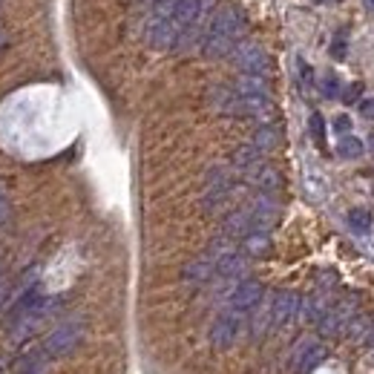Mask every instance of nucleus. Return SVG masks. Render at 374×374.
<instances>
[{"mask_svg": "<svg viewBox=\"0 0 374 374\" xmlns=\"http://www.w3.org/2000/svg\"><path fill=\"white\" fill-rule=\"evenodd\" d=\"M81 340H84V320H66L46 334L40 352L46 357H66Z\"/></svg>", "mask_w": 374, "mask_h": 374, "instance_id": "nucleus-1", "label": "nucleus"}, {"mask_svg": "<svg viewBox=\"0 0 374 374\" xmlns=\"http://www.w3.org/2000/svg\"><path fill=\"white\" fill-rule=\"evenodd\" d=\"M242 337V314L239 311H222L214 325H210V345L216 352H227V348L237 345V340Z\"/></svg>", "mask_w": 374, "mask_h": 374, "instance_id": "nucleus-2", "label": "nucleus"}, {"mask_svg": "<svg viewBox=\"0 0 374 374\" xmlns=\"http://www.w3.org/2000/svg\"><path fill=\"white\" fill-rule=\"evenodd\" d=\"M233 61H237L239 66V73L242 75H268V66H271V58L268 52L262 50L260 43H253V40H242L233 46Z\"/></svg>", "mask_w": 374, "mask_h": 374, "instance_id": "nucleus-3", "label": "nucleus"}, {"mask_svg": "<svg viewBox=\"0 0 374 374\" xmlns=\"http://www.w3.org/2000/svg\"><path fill=\"white\" fill-rule=\"evenodd\" d=\"M262 297H265V285L260 279H239V285L230 291V311H239L248 314L256 306H262Z\"/></svg>", "mask_w": 374, "mask_h": 374, "instance_id": "nucleus-4", "label": "nucleus"}, {"mask_svg": "<svg viewBox=\"0 0 374 374\" xmlns=\"http://www.w3.org/2000/svg\"><path fill=\"white\" fill-rule=\"evenodd\" d=\"M299 294H294V291H276L274 294V299H271V331H276V329H285L288 322H294L297 320V314H299Z\"/></svg>", "mask_w": 374, "mask_h": 374, "instance_id": "nucleus-5", "label": "nucleus"}, {"mask_svg": "<svg viewBox=\"0 0 374 374\" xmlns=\"http://www.w3.org/2000/svg\"><path fill=\"white\" fill-rule=\"evenodd\" d=\"M354 314H357V311H354V299L337 302V306H329V311H325L322 320L317 322V329H320V334H325V337H337V334H343V331L348 329V322H352Z\"/></svg>", "mask_w": 374, "mask_h": 374, "instance_id": "nucleus-6", "label": "nucleus"}, {"mask_svg": "<svg viewBox=\"0 0 374 374\" xmlns=\"http://www.w3.org/2000/svg\"><path fill=\"white\" fill-rule=\"evenodd\" d=\"M245 29V20L239 15L237 6H222L216 15H214V23H210V32L207 35H222V38H230L237 40Z\"/></svg>", "mask_w": 374, "mask_h": 374, "instance_id": "nucleus-7", "label": "nucleus"}, {"mask_svg": "<svg viewBox=\"0 0 374 374\" xmlns=\"http://www.w3.org/2000/svg\"><path fill=\"white\" fill-rule=\"evenodd\" d=\"M179 40V29L173 27L170 17H153L147 23V43L153 50H173Z\"/></svg>", "mask_w": 374, "mask_h": 374, "instance_id": "nucleus-8", "label": "nucleus"}, {"mask_svg": "<svg viewBox=\"0 0 374 374\" xmlns=\"http://www.w3.org/2000/svg\"><path fill=\"white\" fill-rule=\"evenodd\" d=\"M325 345L322 343H314V340H308V343H302L299 348H297V354H294V371L297 374H311L322 360H325Z\"/></svg>", "mask_w": 374, "mask_h": 374, "instance_id": "nucleus-9", "label": "nucleus"}, {"mask_svg": "<svg viewBox=\"0 0 374 374\" xmlns=\"http://www.w3.org/2000/svg\"><path fill=\"white\" fill-rule=\"evenodd\" d=\"M248 176V181L256 187V190H260V193H279V190H283V173H279L276 167H271V165H265V161H262V165H256L250 173H245Z\"/></svg>", "mask_w": 374, "mask_h": 374, "instance_id": "nucleus-10", "label": "nucleus"}, {"mask_svg": "<svg viewBox=\"0 0 374 374\" xmlns=\"http://www.w3.org/2000/svg\"><path fill=\"white\" fill-rule=\"evenodd\" d=\"M214 276H216V262H214L210 253L199 256V260H193V262H187L184 271H181V279L187 285H204L207 279H214Z\"/></svg>", "mask_w": 374, "mask_h": 374, "instance_id": "nucleus-11", "label": "nucleus"}, {"mask_svg": "<svg viewBox=\"0 0 374 374\" xmlns=\"http://www.w3.org/2000/svg\"><path fill=\"white\" fill-rule=\"evenodd\" d=\"M250 230H253V225H250V210L248 207L233 210V214H227V219L222 222V237L230 239V242L245 239Z\"/></svg>", "mask_w": 374, "mask_h": 374, "instance_id": "nucleus-12", "label": "nucleus"}, {"mask_svg": "<svg viewBox=\"0 0 374 374\" xmlns=\"http://www.w3.org/2000/svg\"><path fill=\"white\" fill-rule=\"evenodd\" d=\"M248 268V256L242 250H225L222 256H216V276L222 279H239Z\"/></svg>", "mask_w": 374, "mask_h": 374, "instance_id": "nucleus-13", "label": "nucleus"}, {"mask_svg": "<svg viewBox=\"0 0 374 374\" xmlns=\"http://www.w3.org/2000/svg\"><path fill=\"white\" fill-rule=\"evenodd\" d=\"M199 12H202V0H176V6H173V27L181 32L187 27H193V23L199 20Z\"/></svg>", "mask_w": 374, "mask_h": 374, "instance_id": "nucleus-14", "label": "nucleus"}, {"mask_svg": "<svg viewBox=\"0 0 374 374\" xmlns=\"http://www.w3.org/2000/svg\"><path fill=\"white\" fill-rule=\"evenodd\" d=\"M325 311H329V299H325L322 294H311L306 299H299V314L297 317H302V322H308V325H317Z\"/></svg>", "mask_w": 374, "mask_h": 374, "instance_id": "nucleus-15", "label": "nucleus"}, {"mask_svg": "<svg viewBox=\"0 0 374 374\" xmlns=\"http://www.w3.org/2000/svg\"><path fill=\"white\" fill-rule=\"evenodd\" d=\"M242 253L248 256V260H262V256L271 253V237L265 230H250L242 239Z\"/></svg>", "mask_w": 374, "mask_h": 374, "instance_id": "nucleus-16", "label": "nucleus"}, {"mask_svg": "<svg viewBox=\"0 0 374 374\" xmlns=\"http://www.w3.org/2000/svg\"><path fill=\"white\" fill-rule=\"evenodd\" d=\"M230 165L237 167L239 173H250L256 165H262V153L256 150L253 144H242V147L233 150V156H230Z\"/></svg>", "mask_w": 374, "mask_h": 374, "instance_id": "nucleus-17", "label": "nucleus"}, {"mask_svg": "<svg viewBox=\"0 0 374 374\" xmlns=\"http://www.w3.org/2000/svg\"><path fill=\"white\" fill-rule=\"evenodd\" d=\"M279 142H283V133H279V127L276 124H262L260 130L253 133V147L260 150V153H271V150H276L279 147Z\"/></svg>", "mask_w": 374, "mask_h": 374, "instance_id": "nucleus-18", "label": "nucleus"}, {"mask_svg": "<svg viewBox=\"0 0 374 374\" xmlns=\"http://www.w3.org/2000/svg\"><path fill=\"white\" fill-rule=\"evenodd\" d=\"M233 46H237V40H230V38H222V35H204L202 52H204V58H225V55L233 52Z\"/></svg>", "mask_w": 374, "mask_h": 374, "instance_id": "nucleus-19", "label": "nucleus"}, {"mask_svg": "<svg viewBox=\"0 0 374 374\" xmlns=\"http://www.w3.org/2000/svg\"><path fill=\"white\" fill-rule=\"evenodd\" d=\"M233 89H237V96H268V81L265 75H242L233 84Z\"/></svg>", "mask_w": 374, "mask_h": 374, "instance_id": "nucleus-20", "label": "nucleus"}, {"mask_svg": "<svg viewBox=\"0 0 374 374\" xmlns=\"http://www.w3.org/2000/svg\"><path fill=\"white\" fill-rule=\"evenodd\" d=\"M253 311H256V314L250 317V337L260 340L262 334L271 331V306H268V308H260V306H256Z\"/></svg>", "mask_w": 374, "mask_h": 374, "instance_id": "nucleus-21", "label": "nucleus"}, {"mask_svg": "<svg viewBox=\"0 0 374 374\" xmlns=\"http://www.w3.org/2000/svg\"><path fill=\"white\" fill-rule=\"evenodd\" d=\"M363 150H366L363 142H360V138H354V135H343L337 142V156L340 158H360Z\"/></svg>", "mask_w": 374, "mask_h": 374, "instance_id": "nucleus-22", "label": "nucleus"}, {"mask_svg": "<svg viewBox=\"0 0 374 374\" xmlns=\"http://www.w3.org/2000/svg\"><path fill=\"white\" fill-rule=\"evenodd\" d=\"M348 225H352L354 233H368L371 230V214L366 207H352L348 210Z\"/></svg>", "mask_w": 374, "mask_h": 374, "instance_id": "nucleus-23", "label": "nucleus"}, {"mask_svg": "<svg viewBox=\"0 0 374 374\" xmlns=\"http://www.w3.org/2000/svg\"><path fill=\"white\" fill-rule=\"evenodd\" d=\"M348 334H352L354 340H366V334L371 331V320L366 317V314H354L352 317V322H348V329H345Z\"/></svg>", "mask_w": 374, "mask_h": 374, "instance_id": "nucleus-24", "label": "nucleus"}, {"mask_svg": "<svg viewBox=\"0 0 374 374\" xmlns=\"http://www.w3.org/2000/svg\"><path fill=\"white\" fill-rule=\"evenodd\" d=\"M311 135H314V142L322 147V142H325V121H322L320 112L311 115Z\"/></svg>", "mask_w": 374, "mask_h": 374, "instance_id": "nucleus-25", "label": "nucleus"}, {"mask_svg": "<svg viewBox=\"0 0 374 374\" xmlns=\"http://www.w3.org/2000/svg\"><path fill=\"white\" fill-rule=\"evenodd\" d=\"M173 6H176V0H153V17H170L173 15Z\"/></svg>", "mask_w": 374, "mask_h": 374, "instance_id": "nucleus-26", "label": "nucleus"}, {"mask_svg": "<svg viewBox=\"0 0 374 374\" xmlns=\"http://www.w3.org/2000/svg\"><path fill=\"white\" fill-rule=\"evenodd\" d=\"M322 96H325V98H337V96H340V81H337V75H325V81H322Z\"/></svg>", "mask_w": 374, "mask_h": 374, "instance_id": "nucleus-27", "label": "nucleus"}, {"mask_svg": "<svg viewBox=\"0 0 374 374\" xmlns=\"http://www.w3.org/2000/svg\"><path fill=\"white\" fill-rule=\"evenodd\" d=\"M360 96H363V84H352L345 92H340V98H343L345 104H357V101H360Z\"/></svg>", "mask_w": 374, "mask_h": 374, "instance_id": "nucleus-28", "label": "nucleus"}, {"mask_svg": "<svg viewBox=\"0 0 374 374\" xmlns=\"http://www.w3.org/2000/svg\"><path fill=\"white\" fill-rule=\"evenodd\" d=\"M331 55L340 61V58H345V35L343 32H337L334 35V43H331Z\"/></svg>", "mask_w": 374, "mask_h": 374, "instance_id": "nucleus-29", "label": "nucleus"}, {"mask_svg": "<svg viewBox=\"0 0 374 374\" xmlns=\"http://www.w3.org/2000/svg\"><path fill=\"white\" fill-rule=\"evenodd\" d=\"M360 115L366 121H374V98H363L360 101Z\"/></svg>", "mask_w": 374, "mask_h": 374, "instance_id": "nucleus-30", "label": "nucleus"}, {"mask_svg": "<svg viewBox=\"0 0 374 374\" xmlns=\"http://www.w3.org/2000/svg\"><path fill=\"white\" fill-rule=\"evenodd\" d=\"M334 130L343 135V133H348V130H352V119H348V115H337V119H334Z\"/></svg>", "mask_w": 374, "mask_h": 374, "instance_id": "nucleus-31", "label": "nucleus"}, {"mask_svg": "<svg viewBox=\"0 0 374 374\" xmlns=\"http://www.w3.org/2000/svg\"><path fill=\"white\" fill-rule=\"evenodd\" d=\"M9 216V202H6V196H3V190H0V222H3Z\"/></svg>", "mask_w": 374, "mask_h": 374, "instance_id": "nucleus-32", "label": "nucleus"}, {"mask_svg": "<svg viewBox=\"0 0 374 374\" xmlns=\"http://www.w3.org/2000/svg\"><path fill=\"white\" fill-rule=\"evenodd\" d=\"M6 291H9V285L0 279V306H3V299H6Z\"/></svg>", "mask_w": 374, "mask_h": 374, "instance_id": "nucleus-33", "label": "nucleus"}, {"mask_svg": "<svg viewBox=\"0 0 374 374\" xmlns=\"http://www.w3.org/2000/svg\"><path fill=\"white\" fill-rule=\"evenodd\" d=\"M366 343H368V345H374V325H371V331L366 334Z\"/></svg>", "mask_w": 374, "mask_h": 374, "instance_id": "nucleus-34", "label": "nucleus"}, {"mask_svg": "<svg viewBox=\"0 0 374 374\" xmlns=\"http://www.w3.org/2000/svg\"><path fill=\"white\" fill-rule=\"evenodd\" d=\"M317 3H340V0H317Z\"/></svg>", "mask_w": 374, "mask_h": 374, "instance_id": "nucleus-35", "label": "nucleus"}, {"mask_svg": "<svg viewBox=\"0 0 374 374\" xmlns=\"http://www.w3.org/2000/svg\"><path fill=\"white\" fill-rule=\"evenodd\" d=\"M366 3H368V6H371V9H374V0H366Z\"/></svg>", "mask_w": 374, "mask_h": 374, "instance_id": "nucleus-36", "label": "nucleus"}]
</instances>
